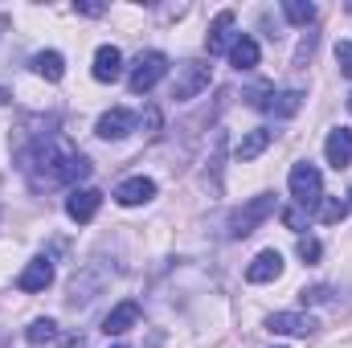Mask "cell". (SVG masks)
I'll return each instance as SVG.
<instances>
[{
    "instance_id": "8fae6325",
    "label": "cell",
    "mask_w": 352,
    "mask_h": 348,
    "mask_svg": "<svg viewBox=\"0 0 352 348\" xmlns=\"http://www.w3.org/2000/svg\"><path fill=\"white\" fill-rule=\"evenodd\" d=\"M50 283H54V262L45 259V254H41V259H33L21 274H16V287H21V291H29V295H33V291H45Z\"/></svg>"
},
{
    "instance_id": "ffe728a7",
    "label": "cell",
    "mask_w": 352,
    "mask_h": 348,
    "mask_svg": "<svg viewBox=\"0 0 352 348\" xmlns=\"http://www.w3.org/2000/svg\"><path fill=\"white\" fill-rule=\"evenodd\" d=\"M230 66H234V70H254V66H258V41L246 37V33H238L234 50H230Z\"/></svg>"
},
{
    "instance_id": "836d02e7",
    "label": "cell",
    "mask_w": 352,
    "mask_h": 348,
    "mask_svg": "<svg viewBox=\"0 0 352 348\" xmlns=\"http://www.w3.org/2000/svg\"><path fill=\"white\" fill-rule=\"evenodd\" d=\"M274 348H283V345H274Z\"/></svg>"
},
{
    "instance_id": "4dcf8cb0",
    "label": "cell",
    "mask_w": 352,
    "mask_h": 348,
    "mask_svg": "<svg viewBox=\"0 0 352 348\" xmlns=\"http://www.w3.org/2000/svg\"><path fill=\"white\" fill-rule=\"evenodd\" d=\"M0 102H8V94H4V90H0Z\"/></svg>"
},
{
    "instance_id": "83f0119b",
    "label": "cell",
    "mask_w": 352,
    "mask_h": 348,
    "mask_svg": "<svg viewBox=\"0 0 352 348\" xmlns=\"http://www.w3.org/2000/svg\"><path fill=\"white\" fill-rule=\"evenodd\" d=\"M299 299L303 303H328L332 299V287H307V291H299Z\"/></svg>"
},
{
    "instance_id": "f1b7e54d",
    "label": "cell",
    "mask_w": 352,
    "mask_h": 348,
    "mask_svg": "<svg viewBox=\"0 0 352 348\" xmlns=\"http://www.w3.org/2000/svg\"><path fill=\"white\" fill-rule=\"evenodd\" d=\"M311 50H316V33H307V37H303V45H299V54H295V66H303V62L311 58Z\"/></svg>"
},
{
    "instance_id": "4316f807",
    "label": "cell",
    "mask_w": 352,
    "mask_h": 348,
    "mask_svg": "<svg viewBox=\"0 0 352 348\" xmlns=\"http://www.w3.org/2000/svg\"><path fill=\"white\" fill-rule=\"evenodd\" d=\"M336 66H340V74L352 78V41H340L336 45Z\"/></svg>"
},
{
    "instance_id": "44dd1931",
    "label": "cell",
    "mask_w": 352,
    "mask_h": 348,
    "mask_svg": "<svg viewBox=\"0 0 352 348\" xmlns=\"http://www.w3.org/2000/svg\"><path fill=\"white\" fill-rule=\"evenodd\" d=\"M283 17H287L291 25H303V29H307V25L316 21V4H311V0H283Z\"/></svg>"
},
{
    "instance_id": "1f68e13d",
    "label": "cell",
    "mask_w": 352,
    "mask_h": 348,
    "mask_svg": "<svg viewBox=\"0 0 352 348\" xmlns=\"http://www.w3.org/2000/svg\"><path fill=\"white\" fill-rule=\"evenodd\" d=\"M349 111H352V94H349Z\"/></svg>"
},
{
    "instance_id": "2e32d148",
    "label": "cell",
    "mask_w": 352,
    "mask_h": 348,
    "mask_svg": "<svg viewBox=\"0 0 352 348\" xmlns=\"http://www.w3.org/2000/svg\"><path fill=\"white\" fill-rule=\"evenodd\" d=\"M119 74H123V54L115 45H98V54H94V78L98 83H119Z\"/></svg>"
},
{
    "instance_id": "9a60e30c",
    "label": "cell",
    "mask_w": 352,
    "mask_h": 348,
    "mask_svg": "<svg viewBox=\"0 0 352 348\" xmlns=\"http://www.w3.org/2000/svg\"><path fill=\"white\" fill-rule=\"evenodd\" d=\"M29 66H33V74L45 78V83H62V74H66V58H62L58 50H41V54H33Z\"/></svg>"
},
{
    "instance_id": "7a4b0ae2",
    "label": "cell",
    "mask_w": 352,
    "mask_h": 348,
    "mask_svg": "<svg viewBox=\"0 0 352 348\" xmlns=\"http://www.w3.org/2000/svg\"><path fill=\"white\" fill-rule=\"evenodd\" d=\"M111 262H102V259H94V262H82L78 266V274L70 279V291H66V303L70 307H90L98 295H102V287L111 283Z\"/></svg>"
},
{
    "instance_id": "d4e9b609",
    "label": "cell",
    "mask_w": 352,
    "mask_h": 348,
    "mask_svg": "<svg viewBox=\"0 0 352 348\" xmlns=\"http://www.w3.org/2000/svg\"><path fill=\"white\" fill-rule=\"evenodd\" d=\"M307 217H311V209H303V205H295V209H287V213H283V226L299 234V230L307 226Z\"/></svg>"
},
{
    "instance_id": "f546056e",
    "label": "cell",
    "mask_w": 352,
    "mask_h": 348,
    "mask_svg": "<svg viewBox=\"0 0 352 348\" xmlns=\"http://www.w3.org/2000/svg\"><path fill=\"white\" fill-rule=\"evenodd\" d=\"M74 8H78V12H82V17H102V12H107V8H102V4H98V0H78V4H74Z\"/></svg>"
},
{
    "instance_id": "8992f818",
    "label": "cell",
    "mask_w": 352,
    "mask_h": 348,
    "mask_svg": "<svg viewBox=\"0 0 352 348\" xmlns=\"http://www.w3.org/2000/svg\"><path fill=\"white\" fill-rule=\"evenodd\" d=\"M205 87H209V66H205V62H180V66H176V83H173L176 102L197 98Z\"/></svg>"
},
{
    "instance_id": "30bf717a",
    "label": "cell",
    "mask_w": 352,
    "mask_h": 348,
    "mask_svg": "<svg viewBox=\"0 0 352 348\" xmlns=\"http://www.w3.org/2000/svg\"><path fill=\"white\" fill-rule=\"evenodd\" d=\"M152 197H156V180H152V176H131V180H123V184L115 188V201L127 205V209H131V205H148Z\"/></svg>"
},
{
    "instance_id": "603a6c76",
    "label": "cell",
    "mask_w": 352,
    "mask_h": 348,
    "mask_svg": "<svg viewBox=\"0 0 352 348\" xmlns=\"http://www.w3.org/2000/svg\"><path fill=\"white\" fill-rule=\"evenodd\" d=\"M25 340H29V345H54V340H58V324H54V320H33V324H29V328H25Z\"/></svg>"
},
{
    "instance_id": "d6986e66",
    "label": "cell",
    "mask_w": 352,
    "mask_h": 348,
    "mask_svg": "<svg viewBox=\"0 0 352 348\" xmlns=\"http://www.w3.org/2000/svg\"><path fill=\"white\" fill-rule=\"evenodd\" d=\"M299 107H303V90H278V94L270 90V98L263 102V111H270L274 119H291Z\"/></svg>"
},
{
    "instance_id": "ba28073f",
    "label": "cell",
    "mask_w": 352,
    "mask_h": 348,
    "mask_svg": "<svg viewBox=\"0 0 352 348\" xmlns=\"http://www.w3.org/2000/svg\"><path fill=\"white\" fill-rule=\"evenodd\" d=\"M266 328H270L274 336H311V332H316V320L303 316V312H274V316L266 320Z\"/></svg>"
},
{
    "instance_id": "e0dca14e",
    "label": "cell",
    "mask_w": 352,
    "mask_h": 348,
    "mask_svg": "<svg viewBox=\"0 0 352 348\" xmlns=\"http://www.w3.org/2000/svg\"><path fill=\"white\" fill-rule=\"evenodd\" d=\"M278 274H283V254L278 250H263L258 259L246 266V279L250 283H274Z\"/></svg>"
},
{
    "instance_id": "5bb4252c",
    "label": "cell",
    "mask_w": 352,
    "mask_h": 348,
    "mask_svg": "<svg viewBox=\"0 0 352 348\" xmlns=\"http://www.w3.org/2000/svg\"><path fill=\"white\" fill-rule=\"evenodd\" d=\"M324 156H328V164H332V168H349V164H352V131H349V127H336V131L328 135Z\"/></svg>"
},
{
    "instance_id": "484cf974",
    "label": "cell",
    "mask_w": 352,
    "mask_h": 348,
    "mask_svg": "<svg viewBox=\"0 0 352 348\" xmlns=\"http://www.w3.org/2000/svg\"><path fill=\"white\" fill-rule=\"evenodd\" d=\"M320 254H324V246H320V238H299V259L307 262H320Z\"/></svg>"
},
{
    "instance_id": "277c9868",
    "label": "cell",
    "mask_w": 352,
    "mask_h": 348,
    "mask_svg": "<svg viewBox=\"0 0 352 348\" xmlns=\"http://www.w3.org/2000/svg\"><path fill=\"white\" fill-rule=\"evenodd\" d=\"M164 74H168V58H164L160 50H148V54H140V58L131 62L127 87L135 90V94H148V90L156 87V83H160Z\"/></svg>"
},
{
    "instance_id": "7402d4cb",
    "label": "cell",
    "mask_w": 352,
    "mask_h": 348,
    "mask_svg": "<svg viewBox=\"0 0 352 348\" xmlns=\"http://www.w3.org/2000/svg\"><path fill=\"white\" fill-rule=\"evenodd\" d=\"M344 213H349V205H344L340 197H320V201H316V217H320L324 226H336V221H344Z\"/></svg>"
},
{
    "instance_id": "7c38bea8",
    "label": "cell",
    "mask_w": 352,
    "mask_h": 348,
    "mask_svg": "<svg viewBox=\"0 0 352 348\" xmlns=\"http://www.w3.org/2000/svg\"><path fill=\"white\" fill-rule=\"evenodd\" d=\"M98 205H102V193H98V188H74V193L66 197V213H70L74 221H94Z\"/></svg>"
},
{
    "instance_id": "cb8c5ba5",
    "label": "cell",
    "mask_w": 352,
    "mask_h": 348,
    "mask_svg": "<svg viewBox=\"0 0 352 348\" xmlns=\"http://www.w3.org/2000/svg\"><path fill=\"white\" fill-rule=\"evenodd\" d=\"M135 127H140L144 135H156V131H160V107H152V102H148V107H144V115L135 119Z\"/></svg>"
},
{
    "instance_id": "3957f363",
    "label": "cell",
    "mask_w": 352,
    "mask_h": 348,
    "mask_svg": "<svg viewBox=\"0 0 352 348\" xmlns=\"http://www.w3.org/2000/svg\"><path fill=\"white\" fill-rule=\"evenodd\" d=\"M274 209H278V197H274V193H258V197H250V201L230 217V238H246V234H254Z\"/></svg>"
},
{
    "instance_id": "5b68a950",
    "label": "cell",
    "mask_w": 352,
    "mask_h": 348,
    "mask_svg": "<svg viewBox=\"0 0 352 348\" xmlns=\"http://www.w3.org/2000/svg\"><path fill=\"white\" fill-rule=\"evenodd\" d=\"M287 184H291V197H295L303 209H311V205L324 197V176H320V168H316V164H307V160H299V164L291 168Z\"/></svg>"
},
{
    "instance_id": "9c48e42d",
    "label": "cell",
    "mask_w": 352,
    "mask_h": 348,
    "mask_svg": "<svg viewBox=\"0 0 352 348\" xmlns=\"http://www.w3.org/2000/svg\"><path fill=\"white\" fill-rule=\"evenodd\" d=\"M98 140H127L131 131H135V115L131 111H123V107H115V111H107L102 119H98Z\"/></svg>"
},
{
    "instance_id": "ac0fdd59",
    "label": "cell",
    "mask_w": 352,
    "mask_h": 348,
    "mask_svg": "<svg viewBox=\"0 0 352 348\" xmlns=\"http://www.w3.org/2000/svg\"><path fill=\"white\" fill-rule=\"evenodd\" d=\"M270 140H274V131H266V127H254L250 135H242V144L234 148V156H238L242 164H250V160H258L266 148H270Z\"/></svg>"
},
{
    "instance_id": "4fadbf2b",
    "label": "cell",
    "mask_w": 352,
    "mask_h": 348,
    "mask_svg": "<svg viewBox=\"0 0 352 348\" xmlns=\"http://www.w3.org/2000/svg\"><path fill=\"white\" fill-rule=\"evenodd\" d=\"M135 324H140V303H135V299H123V303L102 320V332H107V336H123V332H131Z\"/></svg>"
},
{
    "instance_id": "52a82bcc",
    "label": "cell",
    "mask_w": 352,
    "mask_h": 348,
    "mask_svg": "<svg viewBox=\"0 0 352 348\" xmlns=\"http://www.w3.org/2000/svg\"><path fill=\"white\" fill-rule=\"evenodd\" d=\"M234 8H221L217 17H213V25H209V37H205V50L209 54H230L234 50V41H238V33H234Z\"/></svg>"
},
{
    "instance_id": "d6a6232c",
    "label": "cell",
    "mask_w": 352,
    "mask_h": 348,
    "mask_svg": "<svg viewBox=\"0 0 352 348\" xmlns=\"http://www.w3.org/2000/svg\"><path fill=\"white\" fill-rule=\"evenodd\" d=\"M349 209H352V193H349Z\"/></svg>"
},
{
    "instance_id": "6da1fadb",
    "label": "cell",
    "mask_w": 352,
    "mask_h": 348,
    "mask_svg": "<svg viewBox=\"0 0 352 348\" xmlns=\"http://www.w3.org/2000/svg\"><path fill=\"white\" fill-rule=\"evenodd\" d=\"M16 168L21 176L41 193V188H62V184H74V180H87L94 173L87 156L58 131H37L29 144L16 148Z\"/></svg>"
}]
</instances>
